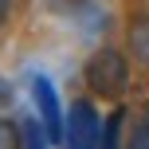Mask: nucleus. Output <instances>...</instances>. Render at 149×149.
<instances>
[{"label":"nucleus","instance_id":"f257e3e1","mask_svg":"<svg viewBox=\"0 0 149 149\" xmlns=\"http://www.w3.org/2000/svg\"><path fill=\"white\" fill-rule=\"evenodd\" d=\"M82 79L98 98H122L130 86V59L118 47H98L82 67Z\"/></svg>","mask_w":149,"mask_h":149},{"label":"nucleus","instance_id":"f03ea898","mask_svg":"<svg viewBox=\"0 0 149 149\" xmlns=\"http://www.w3.org/2000/svg\"><path fill=\"white\" fill-rule=\"evenodd\" d=\"M102 145V118L98 110L79 98L67 110V126H63V149H98Z\"/></svg>","mask_w":149,"mask_h":149},{"label":"nucleus","instance_id":"7ed1b4c3","mask_svg":"<svg viewBox=\"0 0 149 149\" xmlns=\"http://www.w3.org/2000/svg\"><path fill=\"white\" fill-rule=\"evenodd\" d=\"M31 102H36V118L43 122L51 145H63V126H67V114L59 106V94H55V82L47 74H31Z\"/></svg>","mask_w":149,"mask_h":149},{"label":"nucleus","instance_id":"20e7f679","mask_svg":"<svg viewBox=\"0 0 149 149\" xmlns=\"http://www.w3.org/2000/svg\"><path fill=\"white\" fill-rule=\"evenodd\" d=\"M126 47L141 67H149V16H134L126 28Z\"/></svg>","mask_w":149,"mask_h":149},{"label":"nucleus","instance_id":"39448f33","mask_svg":"<svg viewBox=\"0 0 149 149\" xmlns=\"http://www.w3.org/2000/svg\"><path fill=\"white\" fill-rule=\"evenodd\" d=\"M122 126H126V110H114L102 122V145L98 149H122Z\"/></svg>","mask_w":149,"mask_h":149},{"label":"nucleus","instance_id":"423d86ee","mask_svg":"<svg viewBox=\"0 0 149 149\" xmlns=\"http://www.w3.org/2000/svg\"><path fill=\"white\" fill-rule=\"evenodd\" d=\"M20 130H24V149H47L51 145V137H47V130H43L39 118H24Z\"/></svg>","mask_w":149,"mask_h":149},{"label":"nucleus","instance_id":"0eeeda50","mask_svg":"<svg viewBox=\"0 0 149 149\" xmlns=\"http://www.w3.org/2000/svg\"><path fill=\"white\" fill-rule=\"evenodd\" d=\"M126 149H149V114L134 122V130L126 134Z\"/></svg>","mask_w":149,"mask_h":149},{"label":"nucleus","instance_id":"6e6552de","mask_svg":"<svg viewBox=\"0 0 149 149\" xmlns=\"http://www.w3.org/2000/svg\"><path fill=\"white\" fill-rule=\"evenodd\" d=\"M24 145V130L12 126L8 118H0V149H20Z\"/></svg>","mask_w":149,"mask_h":149},{"label":"nucleus","instance_id":"1a4fd4ad","mask_svg":"<svg viewBox=\"0 0 149 149\" xmlns=\"http://www.w3.org/2000/svg\"><path fill=\"white\" fill-rule=\"evenodd\" d=\"M12 98H16L12 82H8V79H0V110H8V106H12Z\"/></svg>","mask_w":149,"mask_h":149},{"label":"nucleus","instance_id":"9d476101","mask_svg":"<svg viewBox=\"0 0 149 149\" xmlns=\"http://www.w3.org/2000/svg\"><path fill=\"white\" fill-rule=\"evenodd\" d=\"M12 4H16V0H0V24H4L8 16H12Z\"/></svg>","mask_w":149,"mask_h":149}]
</instances>
